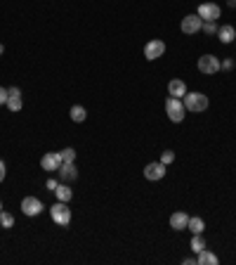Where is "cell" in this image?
<instances>
[{"label":"cell","instance_id":"obj_1","mask_svg":"<svg viewBox=\"0 0 236 265\" xmlns=\"http://www.w3.org/2000/svg\"><path fill=\"white\" fill-rule=\"evenodd\" d=\"M182 102H184V109L194 111V114L208 109V95H203V92H187Z\"/></svg>","mask_w":236,"mask_h":265},{"label":"cell","instance_id":"obj_2","mask_svg":"<svg viewBox=\"0 0 236 265\" xmlns=\"http://www.w3.org/2000/svg\"><path fill=\"white\" fill-rule=\"evenodd\" d=\"M165 114L173 123H182L184 116H187V109H184V102L177 100V97H168L165 100Z\"/></svg>","mask_w":236,"mask_h":265},{"label":"cell","instance_id":"obj_3","mask_svg":"<svg viewBox=\"0 0 236 265\" xmlns=\"http://www.w3.org/2000/svg\"><path fill=\"white\" fill-rule=\"evenodd\" d=\"M50 216H52V220H55L59 228H66L71 223V209L66 206V201H57L55 206L50 209Z\"/></svg>","mask_w":236,"mask_h":265},{"label":"cell","instance_id":"obj_4","mask_svg":"<svg viewBox=\"0 0 236 265\" xmlns=\"http://www.w3.org/2000/svg\"><path fill=\"white\" fill-rule=\"evenodd\" d=\"M21 213L28 216V218H36L43 213V201L38 199V197H24L21 199Z\"/></svg>","mask_w":236,"mask_h":265},{"label":"cell","instance_id":"obj_5","mask_svg":"<svg viewBox=\"0 0 236 265\" xmlns=\"http://www.w3.org/2000/svg\"><path fill=\"white\" fill-rule=\"evenodd\" d=\"M196 14H199L203 21H218L220 14H222V9H220V5H215V2H201L199 9H196Z\"/></svg>","mask_w":236,"mask_h":265},{"label":"cell","instance_id":"obj_6","mask_svg":"<svg viewBox=\"0 0 236 265\" xmlns=\"http://www.w3.org/2000/svg\"><path fill=\"white\" fill-rule=\"evenodd\" d=\"M199 71L201 73H206V76H213V73H218L220 71V57L215 55H203L199 57Z\"/></svg>","mask_w":236,"mask_h":265},{"label":"cell","instance_id":"obj_7","mask_svg":"<svg viewBox=\"0 0 236 265\" xmlns=\"http://www.w3.org/2000/svg\"><path fill=\"white\" fill-rule=\"evenodd\" d=\"M165 164L163 161H151V164L144 166V178L146 180H151V183H156V180H163L165 178Z\"/></svg>","mask_w":236,"mask_h":265},{"label":"cell","instance_id":"obj_8","mask_svg":"<svg viewBox=\"0 0 236 265\" xmlns=\"http://www.w3.org/2000/svg\"><path fill=\"white\" fill-rule=\"evenodd\" d=\"M165 55V43L163 40H149L144 45V57L149 59V62H154V59H161V57Z\"/></svg>","mask_w":236,"mask_h":265},{"label":"cell","instance_id":"obj_9","mask_svg":"<svg viewBox=\"0 0 236 265\" xmlns=\"http://www.w3.org/2000/svg\"><path fill=\"white\" fill-rule=\"evenodd\" d=\"M201 26H203V19H201L199 14H187V17L182 19V33H187V36L199 33Z\"/></svg>","mask_w":236,"mask_h":265},{"label":"cell","instance_id":"obj_10","mask_svg":"<svg viewBox=\"0 0 236 265\" xmlns=\"http://www.w3.org/2000/svg\"><path fill=\"white\" fill-rule=\"evenodd\" d=\"M62 166V159H59V152H47L43 159H40V168L47 171V173H57Z\"/></svg>","mask_w":236,"mask_h":265},{"label":"cell","instance_id":"obj_11","mask_svg":"<svg viewBox=\"0 0 236 265\" xmlns=\"http://www.w3.org/2000/svg\"><path fill=\"white\" fill-rule=\"evenodd\" d=\"M168 92H170V97H177V100H182L184 95H187V83L182 81V78H173V81L168 83Z\"/></svg>","mask_w":236,"mask_h":265},{"label":"cell","instance_id":"obj_12","mask_svg":"<svg viewBox=\"0 0 236 265\" xmlns=\"http://www.w3.org/2000/svg\"><path fill=\"white\" fill-rule=\"evenodd\" d=\"M57 173H59V178H62V183H71V180L78 178V168H76V164H62Z\"/></svg>","mask_w":236,"mask_h":265},{"label":"cell","instance_id":"obj_13","mask_svg":"<svg viewBox=\"0 0 236 265\" xmlns=\"http://www.w3.org/2000/svg\"><path fill=\"white\" fill-rule=\"evenodd\" d=\"M187 223H189V216H187L184 211H177V213H173V216H170V228H173L175 232L187 230Z\"/></svg>","mask_w":236,"mask_h":265},{"label":"cell","instance_id":"obj_14","mask_svg":"<svg viewBox=\"0 0 236 265\" xmlns=\"http://www.w3.org/2000/svg\"><path fill=\"white\" fill-rule=\"evenodd\" d=\"M218 38H220V43H225V45H229L232 40H236V31L232 24H222V26L218 28Z\"/></svg>","mask_w":236,"mask_h":265},{"label":"cell","instance_id":"obj_15","mask_svg":"<svg viewBox=\"0 0 236 265\" xmlns=\"http://www.w3.org/2000/svg\"><path fill=\"white\" fill-rule=\"evenodd\" d=\"M55 197H57V201H69L73 199V190L69 187V185H64V183H59L57 185V190H55Z\"/></svg>","mask_w":236,"mask_h":265},{"label":"cell","instance_id":"obj_16","mask_svg":"<svg viewBox=\"0 0 236 265\" xmlns=\"http://www.w3.org/2000/svg\"><path fill=\"white\" fill-rule=\"evenodd\" d=\"M196 265H218V256L213 251H208V249H203V251H199Z\"/></svg>","mask_w":236,"mask_h":265},{"label":"cell","instance_id":"obj_17","mask_svg":"<svg viewBox=\"0 0 236 265\" xmlns=\"http://www.w3.org/2000/svg\"><path fill=\"white\" fill-rule=\"evenodd\" d=\"M187 230H191V235H203V230H206V223H203V218L194 216V218H189V223H187Z\"/></svg>","mask_w":236,"mask_h":265},{"label":"cell","instance_id":"obj_18","mask_svg":"<svg viewBox=\"0 0 236 265\" xmlns=\"http://www.w3.org/2000/svg\"><path fill=\"white\" fill-rule=\"evenodd\" d=\"M69 114H71V121H73V123H83V121L88 119V111H85V107H81V104H73Z\"/></svg>","mask_w":236,"mask_h":265},{"label":"cell","instance_id":"obj_19","mask_svg":"<svg viewBox=\"0 0 236 265\" xmlns=\"http://www.w3.org/2000/svg\"><path fill=\"white\" fill-rule=\"evenodd\" d=\"M59 159H62V164H73L76 161V149L73 147H64L59 152Z\"/></svg>","mask_w":236,"mask_h":265},{"label":"cell","instance_id":"obj_20","mask_svg":"<svg viewBox=\"0 0 236 265\" xmlns=\"http://www.w3.org/2000/svg\"><path fill=\"white\" fill-rule=\"evenodd\" d=\"M7 109L9 111H19L21 107H24V100H21V95H12V97H7Z\"/></svg>","mask_w":236,"mask_h":265},{"label":"cell","instance_id":"obj_21","mask_svg":"<svg viewBox=\"0 0 236 265\" xmlns=\"http://www.w3.org/2000/svg\"><path fill=\"white\" fill-rule=\"evenodd\" d=\"M191 251H194V254H199V251H203V249H206V242H203V235H194V237H191Z\"/></svg>","mask_w":236,"mask_h":265},{"label":"cell","instance_id":"obj_22","mask_svg":"<svg viewBox=\"0 0 236 265\" xmlns=\"http://www.w3.org/2000/svg\"><path fill=\"white\" fill-rule=\"evenodd\" d=\"M0 225H2L5 230L12 228V225H14V216L7 213V211H0Z\"/></svg>","mask_w":236,"mask_h":265},{"label":"cell","instance_id":"obj_23","mask_svg":"<svg viewBox=\"0 0 236 265\" xmlns=\"http://www.w3.org/2000/svg\"><path fill=\"white\" fill-rule=\"evenodd\" d=\"M218 21H203V26H201V31L203 33H208V36H213V33H218Z\"/></svg>","mask_w":236,"mask_h":265},{"label":"cell","instance_id":"obj_24","mask_svg":"<svg viewBox=\"0 0 236 265\" xmlns=\"http://www.w3.org/2000/svg\"><path fill=\"white\" fill-rule=\"evenodd\" d=\"M161 161H163L165 166H168V164H173V161H175V152H170V149H165L163 154H161Z\"/></svg>","mask_w":236,"mask_h":265},{"label":"cell","instance_id":"obj_25","mask_svg":"<svg viewBox=\"0 0 236 265\" xmlns=\"http://www.w3.org/2000/svg\"><path fill=\"white\" fill-rule=\"evenodd\" d=\"M220 69H225V71H232V69H234V59H222V62H220Z\"/></svg>","mask_w":236,"mask_h":265},{"label":"cell","instance_id":"obj_26","mask_svg":"<svg viewBox=\"0 0 236 265\" xmlns=\"http://www.w3.org/2000/svg\"><path fill=\"white\" fill-rule=\"evenodd\" d=\"M5 175H7V166H5V161L0 159V183L5 180Z\"/></svg>","mask_w":236,"mask_h":265},{"label":"cell","instance_id":"obj_27","mask_svg":"<svg viewBox=\"0 0 236 265\" xmlns=\"http://www.w3.org/2000/svg\"><path fill=\"white\" fill-rule=\"evenodd\" d=\"M57 185H59V183H57L55 178H50V180H47V183H45V187H47V190H50V192H55V190H57Z\"/></svg>","mask_w":236,"mask_h":265},{"label":"cell","instance_id":"obj_28","mask_svg":"<svg viewBox=\"0 0 236 265\" xmlns=\"http://www.w3.org/2000/svg\"><path fill=\"white\" fill-rule=\"evenodd\" d=\"M5 102H7V90L0 88V104H5Z\"/></svg>","mask_w":236,"mask_h":265},{"label":"cell","instance_id":"obj_29","mask_svg":"<svg viewBox=\"0 0 236 265\" xmlns=\"http://www.w3.org/2000/svg\"><path fill=\"white\" fill-rule=\"evenodd\" d=\"M227 5L229 7H236V0H227Z\"/></svg>","mask_w":236,"mask_h":265},{"label":"cell","instance_id":"obj_30","mask_svg":"<svg viewBox=\"0 0 236 265\" xmlns=\"http://www.w3.org/2000/svg\"><path fill=\"white\" fill-rule=\"evenodd\" d=\"M2 52H5V47H2V45H0V55H2Z\"/></svg>","mask_w":236,"mask_h":265},{"label":"cell","instance_id":"obj_31","mask_svg":"<svg viewBox=\"0 0 236 265\" xmlns=\"http://www.w3.org/2000/svg\"><path fill=\"white\" fill-rule=\"evenodd\" d=\"M0 211H2V201H0Z\"/></svg>","mask_w":236,"mask_h":265},{"label":"cell","instance_id":"obj_32","mask_svg":"<svg viewBox=\"0 0 236 265\" xmlns=\"http://www.w3.org/2000/svg\"><path fill=\"white\" fill-rule=\"evenodd\" d=\"M0 228H2V225H0Z\"/></svg>","mask_w":236,"mask_h":265},{"label":"cell","instance_id":"obj_33","mask_svg":"<svg viewBox=\"0 0 236 265\" xmlns=\"http://www.w3.org/2000/svg\"><path fill=\"white\" fill-rule=\"evenodd\" d=\"M234 43H236V40H234Z\"/></svg>","mask_w":236,"mask_h":265}]
</instances>
